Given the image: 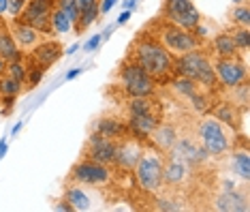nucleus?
I'll return each mask as SVG.
<instances>
[{"label": "nucleus", "instance_id": "obj_33", "mask_svg": "<svg viewBox=\"0 0 250 212\" xmlns=\"http://www.w3.org/2000/svg\"><path fill=\"white\" fill-rule=\"evenodd\" d=\"M43 73H45V69L30 60V65H26V82H24V86L26 88H35V86L43 79Z\"/></svg>", "mask_w": 250, "mask_h": 212}, {"label": "nucleus", "instance_id": "obj_4", "mask_svg": "<svg viewBox=\"0 0 250 212\" xmlns=\"http://www.w3.org/2000/svg\"><path fill=\"white\" fill-rule=\"evenodd\" d=\"M173 71L180 77H188L195 84L203 86V88H218L214 75V67H212V58L206 49H192L186 54L173 56Z\"/></svg>", "mask_w": 250, "mask_h": 212}, {"label": "nucleus", "instance_id": "obj_3", "mask_svg": "<svg viewBox=\"0 0 250 212\" xmlns=\"http://www.w3.org/2000/svg\"><path fill=\"white\" fill-rule=\"evenodd\" d=\"M192 135L195 140L206 148V152L214 159H220L225 154H229V150L235 146L233 140V131L229 127H225L223 122H218L214 116H206L199 114V118L192 124Z\"/></svg>", "mask_w": 250, "mask_h": 212}, {"label": "nucleus", "instance_id": "obj_14", "mask_svg": "<svg viewBox=\"0 0 250 212\" xmlns=\"http://www.w3.org/2000/svg\"><path fill=\"white\" fill-rule=\"evenodd\" d=\"M192 174H195V169H192L190 165L180 161V159L173 157V154H165V159H163V185H165V188L180 191V188H184V185H188Z\"/></svg>", "mask_w": 250, "mask_h": 212}, {"label": "nucleus", "instance_id": "obj_25", "mask_svg": "<svg viewBox=\"0 0 250 212\" xmlns=\"http://www.w3.org/2000/svg\"><path fill=\"white\" fill-rule=\"evenodd\" d=\"M21 54H24V51L18 47L15 39L11 37L9 28L0 26V58H2L4 62H11V60L21 58Z\"/></svg>", "mask_w": 250, "mask_h": 212}, {"label": "nucleus", "instance_id": "obj_34", "mask_svg": "<svg viewBox=\"0 0 250 212\" xmlns=\"http://www.w3.org/2000/svg\"><path fill=\"white\" fill-rule=\"evenodd\" d=\"M7 2H9L7 11H9V13L13 15V17H18V15H20V11L24 9V4L28 2V0H7Z\"/></svg>", "mask_w": 250, "mask_h": 212}, {"label": "nucleus", "instance_id": "obj_9", "mask_svg": "<svg viewBox=\"0 0 250 212\" xmlns=\"http://www.w3.org/2000/svg\"><path fill=\"white\" fill-rule=\"evenodd\" d=\"M158 17L192 32L201 26V13H199L192 0H165Z\"/></svg>", "mask_w": 250, "mask_h": 212}, {"label": "nucleus", "instance_id": "obj_26", "mask_svg": "<svg viewBox=\"0 0 250 212\" xmlns=\"http://www.w3.org/2000/svg\"><path fill=\"white\" fill-rule=\"evenodd\" d=\"M223 96L246 114L248 112V101H250V84L246 82V84H240V86H233V88H225Z\"/></svg>", "mask_w": 250, "mask_h": 212}, {"label": "nucleus", "instance_id": "obj_11", "mask_svg": "<svg viewBox=\"0 0 250 212\" xmlns=\"http://www.w3.org/2000/svg\"><path fill=\"white\" fill-rule=\"evenodd\" d=\"M214 75L220 88H233L248 82V67L242 58H212Z\"/></svg>", "mask_w": 250, "mask_h": 212}, {"label": "nucleus", "instance_id": "obj_37", "mask_svg": "<svg viewBox=\"0 0 250 212\" xmlns=\"http://www.w3.org/2000/svg\"><path fill=\"white\" fill-rule=\"evenodd\" d=\"M56 210H66V212H73V206L69 204V202H64V199H62V202L56 206Z\"/></svg>", "mask_w": 250, "mask_h": 212}, {"label": "nucleus", "instance_id": "obj_6", "mask_svg": "<svg viewBox=\"0 0 250 212\" xmlns=\"http://www.w3.org/2000/svg\"><path fill=\"white\" fill-rule=\"evenodd\" d=\"M116 82H118L116 86L122 90L126 99L128 96H152L156 94V88H158L154 77H150L137 62L130 58H124L120 62Z\"/></svg>", "mask_w": 250, "mask_h": 212}, {"label": "nucleus", "instance_id": "obj_28", "mask_svg": "<svg viewBox=\"0 0 250 212\" xmlns=\"http://www.w3.org/2000/svg\"><path fill=\"white\" fill-rule=\"evenodd\" d=\"M21 90H24V84L18 82L15 77H11L9 73H0V99H15Z\"/></svg>", "mask_w": 250, "mask_h": 212}, {"label": "nucleus", "instance_id": "obj_20", "mask_svg": "<svg viewBox=\"0 0 250 212\" xmlns=\"http://www.w3.org/2000/svg\"><path fill=\"white\" fill-rule=\"evenodd\" d=\"M90 133H96V135H103V137H109V140L118 141L122 140L124 135H128V124L126 120H120V118H109V116H103V118H96L90 127Z\"/></svg>", "mask_w": 250, "mask_h": 212}, {"label": "nucleus", "instance_id": "obj_18", "mask_svg": "<svg viewBox=\"0 0 250 212\" xmlns=\"http://www.w3.org/2000/svg\"><path fill=\"white\" fill-rule=\"evenodd\" d=\"M62 45L58 41H52V39H43L41 43H37L28 54H30V60L37 62L39 67H43L47 71L49 67H54L56 62L62 58Z\"/></svg>", "mask_w": 250, "mask_h": 212}, {"label": "nucleus", "instance_id": "obj_38", "mask_svg": "<svg viewBox=\"0 0 250 212\" xmlns=\"http://www.w3.org/2000/svg\"><path fill=\"white\" fill-rule=\"evenodd\" d=\"M7 7H9V2H7V0H0V15H4V13H7Z\"/></svg>", "mask_w": 250, "mask_h": 212}, {"label": "nucleus", "instance_id": "obj_12", "mask_svg": "<svg viewBox=\"0 0 250 212\" xmlns=\"http://www.w3.org/2000/svg\"><path fill=\"white\" fill-rule=\"evenodd\" d=\"M146 146H144V140H137L135 135H124L122 140L116 141V154H113V163H111V169H118L122 174H128V171L135 169L139 157L144 154Z\"/></svg>", "mask_w": 250, "mask_h": 212}, {"label": "nucleus", "instance_id": "obj_40", "mask_svg": "<svg viewBox=\"0 0 250 212\" xmlns=\"http://www.w3.org/2000/svg\"><path fill=\"white\" fill-rule=\"evenodd\" d=\"M79 73H82V69H77V71H71V73H69V75H66V77H69V79H71V77H75V75H79Z\"/></svg>", "mask_w": 250, "mask_h": 212}, {"label": "nucleus", "instance_id": "obj_1", "mask_svg": "<svg viewBox=\"0 0 250 212\" xmlns=\"http://www.w3.org/2000/svg\"><path fill=\"white\" fill-rule=\"evenodd\" d=\"M126 58L137 62L147 75L154 77L156 84H169L175 77L173 54L165 49V45L147 30L139 32L137 39L130 43Z\"/></svg>", "mask_w": 250, "mask_h": 212}, {"label": "nucleus", "instance_id": "obj_21", "mask_svg": "<svg viewBox=\"0 0 250 212\" xmlns=\"http://www.w3.org/2000/svg\"><path fill=\"white\" fill-rule=\"evenodd\" d=\"M9 32H11V37L15 39V43H18V47L21 51H30L32 47H35L37 43H41L43 41V34L35 30L32 26H28V24H21L20 20H13L9 24Z\"/></svg>", "mask_w": 250, "mask_h": 212}, {"label": "nucleus", "instance_id": "obj_30", "mask_svg": "<svg viewBox=\"0 0 250 212\" xmlns=\"http://www.w3.org/2000/svg\"><path fill=\"white\" fill-rule=\"evenodd\" d=\"M229 20L233 22L235 26H242V28H250V9L246 2L242 4H235V9L229 13Z\"/></svg>", "mask_w": 250, "mask_h": 212}, {"label": "nucleus", "instance_id": "obj_39", "mask_svg": "<svg viewBox=\"0 0 250 212\" xmlns=\"http://www.w3.org/2000/svg\"><path fill=\"white\" fill-rule=\"evenodd\" d=\"M128 15H130V13H128V11H124V13L120 15V20H118V24H124V22H126V20H128Z\"/></svg>", "mask_w": 250, "mask_h": 212}, {"label": "nucleus", "instance_id": "obj_24", "mask_svg": "<svg viewBox=\"0 0 250 212\" xmlns=\"http://www.w3.org/2000/svg\"><path fill=\"white\" fill-rule=\"evenodd\" d=\"M212 51H214V58H240V54H242L237 49V45L233 43L229 32L216 34L212 41Z\"/></svg>", "mask_w": 250, "mask_h": 212}, {"label": "nucleus", "instance_id": "obj_31", "mask_svg": "<svg viewBox=\"0 0 250 212\" xmlns=\"http://www.w3.org/2000/svg\"><path fill=\"white\" fill-rule=\"evenodd\" d=\"M233 43L237 45V49L242 51V54H246L248 47H250V28H242V26H235L233 30L229 32Z\"/></svg>", "mask_w": 250, "mask_h": 212}, {"label": "nucleus", "instance_id": "obj_2", "mask_svg": "<svg viewBox=\"0 0 250 212\" xmlns=\"http://www.w3.org/2000/svg\"><path fill=\"white\" fill-rule=\"evenodd\" d=\"M126 124L130 135H135L137 140H147V135L156 129V124L163 120V103L156 99V94L152 96H128L126 105Z\"/></svg>", "mask_w": 250, "mask_h": 212}, {"label": "nucleus", "instance_id": "obj_32", "mask_svg": "<svg viewBox=\"0 0 250 212\" xmlns=\"http://www.w3.org/2000/svg\"><path fill=\"white\" fill-rule=\"evenodd\" d=\"M56 7L71 20L73 30H75L77 22H79V9H77V0H56Z\"/></svg>", "mask_w": 250, "mask_h": 212}, {"label": "nucleus", "instance_id": "obj_36", "mask_svg": "<svg viewBox=\"0 0 250 212\" xmlns=\"http://www.w3.org/2000/svg\"><path fill=\"white\" fill-rule=\"evenodd\" d=\"M113 2H116V0H103V2H101V13H107Z\"/></svg>", "mask_w": 250, "mask_h": 212}, {"label": "nucleus", "instance_id": "obj_13", "mask_svg": "<svg viewBox=\"0 0 250 212\" xmlns=\"http://www.w3.org/2000/svg\"><path fill=\"white\" fill-rule=\"evenodd\" d=\"M167 154H173V157H178L180 161H184L186 165H190L192 169H199L201 165H206L209 161V154L206 152V148H203L199 141L195 140V135H182L178 137V141L173 144V148L169 150Z\"/></svg>", "mask_w": 250, "mask_h": 212}, {"label": "nucleus", "instance_id": "obj_29", "mask_svg": "<svg viewBox=\"0 0 250 212\" xmlns=\"http://www.w3.org/2000/svg\"><path fill=\"white\" fill-rule=\"evenodd\" d=\"M73 28L71 20L66 17L58 7H54V13H52V32L54 34H66Z\"/></svg>", "mask_w": 250, "mask_h": 212}, {"label": "nucleus", "instance_id": "obj_27", "mask_svg": "<svg viewBox=\"0 0 250 212\" xmlns=\"http://www.w3.org/2000/svg\"><path fill=\"white\" fill-rule=\"evenodd\" d=\"M64 202L73 206V210H90V197L79 188V185L69 182V187L64 188Z\"/></svg>", "mask_w": 250, "mask_h": 212}, {"label": "nucleus", "instance_id": "obj_22", "mask_svg": "<svg viewBox=\"0 0 250 212\" xmlns=\"http://www.w3.org/2000/svg\"><path fill=\"white\" fill-rule=\"evenodd\" d=\"M77 9H79V22L75 26V32L82 34L83 30H88V28L99 20L101 0H77Z\"/></svg>", "mask_w": 250, "mask_h": 212}, {"label": "nucleus", "instance_id": "obj_19", "mask_svg": "<svg viewBox=\"0 0 250 212\" xmlns=\"http://www.w3.org/2000/svg\"><path fill=\"white\" fill-rule=\"evenodd\" d=\"M212 116L218 120V122H223L225 127H229L231 131H240L242 129V122H244V112L240 110L237 105H233L231 101H216L212 110Z\"/></svg>", "mask_w": 250, "mask_h": 212}, {"label": "nucleus", "instance_id": "obj_23", "mask_svg": "<svg viewBox=\"0 0 250 212\" xmlns=\"http://www.w3.org/2000/svg\"><path fill=\"white\" fill-rule=\"evenodd\" d=\"M229 163H231V171L237 176V178H242V182H250V157H248V150L246 148H242V150H237L235 146L229 150Z\"/></svg>", "mask_w": 250, "mask_h": 212}, {"label": "nucleus", "instance_id": "obj_16", "mask_svg": "<svg viewBox=\"0 0 250 212\" xmlns=\"http://www.w3.org/2000/svg\"><path fill=\"white\" fill-rule=\"evenodd\" d=\"M214 210L223 212H246L248 210V185L237 191L233 187H225L218 195L214 197Z\"/></svg>", "mask_w": 250, "mask_h": 212}, {"label": "nucleus", "instance_id": "obj_8", "mask_svg": "<svg viewBox=\"0 0 250 212\" xmlns=\"http://www.w3.org/2000/svg\"><path fill=\"white\" fill-rule=\"evenodd\" d=\"M113 180L111 165H103L90 161V159H82L71 167L69 171V182L79 187H105Z\"/></svg>", "mask_w": 250, "mask_h": 212}, {"label": "nucleus", "instance_id": "obj_17", "mask_svg": "<svg viewBox=\"0 0 250 212\" xmlns=\"http://www.w3.org/2000/svg\"><path fill=\"white\" fill-rule=\"evenodd\" d=\"M180 131L173 122H167V120H161L156 124V129L147 135V141H150V148H154L156 152L167 154L173 148V144L178 141Z\"/></svg>", "mask_w": 250, "mask_h": 212}, {"label": "nucleus", "instance_id": "obj_35", "mask_svg": "<svg viewBox=\"0 0 250 212\" xmlns=\"http://www.w3.org/2000/svg\"><path fill=\"white\" fill-rule=\"evenodd\" d=\"M103 34H96V37H92V39H90V41L86 43V45H83V49H86V51H94L96 47H99V45L101 43H103Z\"/></svg>", "mask_w": 250, "mask_h": 212}, {"label": "nucleus", "instance_id": "obj_7", "mask_svg": "<svg viewBox=\"0 0 250 212\" xmlns=\"http://www.w3.org/2000/svg\"><path fill=\"white\" fill-rule=\"evenodd\" d=\"M133 174H135L137 187L144 193H147V195H158V193L165 188V185H163V159L154 148H150V150L146 148L144 154L139 157L137 165H135Z\"/></svg>", "mask_w": 250, "mask_h": 212}, {"label": "nucleus", "instance_id": "obj_41", "mask_svg": "<svg viewBox=\"0 0 250 212\" xmlns=\"http://www.w3.org/2000/svg\"><path fill=\"white\" fill-rule=\"evenodd\" d=\"M4 67H7V62H4L2 58H0V73H2V71H4Z\"/></svg>", "mask_w": 250, "mask_h": 212}, {"label": "nucleus", "instance_id": "obj_15", "mask_svg": "<svg viewBox=\"0 0 250 212\" xmlns=\"http://www.w3.org/2000/svg\"><path fill=\"white\" fill-rule=\"evenodd\" d=\"M113 154H116V141L113 140L96 133L88 135L86 146H83V159H90V161L103 163V165H111Z\"/></svg>", "mask_w": 250, "mask_h": 212}, {"label": "nucleus", "instance_id": "obj_5", "mask_svg": "<svg viewBox=\"0 0 250 212\" xmlns=\"http://www.w3.org/2000/svg\"><path fill=\"white\" fill-rule=\"evenodd\" d=\"M147 32L154 34V37L165 45V49L171 51L173 56H180V54H186V51H192V49H199L203 47V39H199L192 30H186V28H180L171 24V22L163 20L158 17L150 24Z\"/></svg>", "mask_w": 250, "mask_h": 212}, {"label": "nucleus", "instance_id": "obj_10", "mask_svg": "<svg viewBox=\"0 0 250 212\" xmlns=\"http://www.w3.org/2000/svg\"><path fill=\"white\" fill-rule=\"evenodd\" d=\"M54 7H56V0H28L24 4V9L20 11V15L13 17V20H20L21 24L32 26L43 37H47V34H54L52 32Z\"/></svg>", "mask_w": 250, "mask_h": 212}]
</instances>
